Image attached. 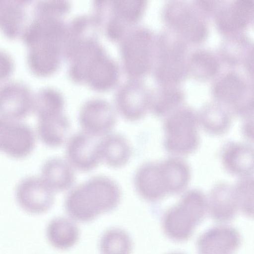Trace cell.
<instances>
[{
  "label": "cell",
  "instance_id": "1",
  "mask_svg": "<svg viewBox=\"0 0 254 254\" xmlns=\"http://www.w3.org/2000/svg\"><path fill=\"white\" fill-rule=\"evenodd\" d=\"M121 191L111 179L95 177L72 190L66 196L65 207L73 220L87 222L119 204Z\"/></svg>",
  "mask_w": 254,
  "mask_h": 254
},
{
  "label": "cell",
  "instance_id": "2",
  "mask_svg": "<svg viewBox=\"0 0 254 254\" xmlns=\"http://www.w3.org/2000/svg\"><path fill=\"white\" fill-rule=\"evenodd\" d=\"M207 210L204 194L196 189L189 190L178 204L164 213L162 221L164 233L174 241H187L204 219Z\"/></svg>",
  "mask_w": 254,
  "mask_h": 254
},
{
  "label": "cell",
  "instance_id": "3",
  "mask_svg": "<svg viewBox=\"0 0 254 254\" xmlns=\"http://www.w3.org/2000/svg\"><path fill=\"white\" fill-rule=\"evenodd\" d=\"M198 120L190 110H181L169 117L164 124V146L169 153L186 155L194 152L199 144Z\"/></svg>",
  "mask_w": 254,
  "mask_h": 254
},
{
  "label": "cell",
  "instance_id": "4",
  "mask_svg": "<svg viewBox=\"0 0 254 254\" xmlns=\"http://www.w3.org/2000/svg\"><path fill=\"white\" fill-rule=\"evenodd\" d=\"M36 144L33 130L19 121L0 116V152L15 159L29 155Z\"/></svg>",
  "mask_w": 254,
  "mask_h": 254
},
{
  "label": "cell",
  "instance_id": "5",
  "mask_svg": "<svg viewBox=\"0 0 254 254\" xmlns=\"http://www.w3.org/2000/svg\"><path fill=\"white\" fill-rule=\"evenodd\" d=\"M15 197L23 210L33 214L47 212L54 202V191L42 178L36 177L22 180L17 186Z\"/></svg>",
  "mask_w": 254,
  "mask_h": 254
},
{
  "label": "cell",
  "instance_id": "6",
  "mask_svg": "<svg viewBox=\"0 0 254 254\" xmlns=\"http://www.w3.org/2000/svg\"><path fill=\"white\" fill-rule=\"evenodd\" d=\"M100 141L87 133H77L69 140L66 154L69 163L82 172L95 168L101 160Z\"/></svg>",
  "mask_w": 254,
  "mask_h": 254
},
{
  "label": "cell",
  "instance_id": "7",
  "mask_svg": "<svg viewBox=\"0 0 254 254\" xmlns=\"http://www.w3.org/2000/svg\"><path fill=\"white\" fill-rule=\"evenodd\" d=\"M240 234L234 228L228 226L213 227L198 239V254H234L240 247Z\"/></svg>",
  "mask_w": 254,
  "mask_h": 254
},
{
  "label": "cell",
  "instance_id": "8",
  "mask_svg": "<svg viewBox=\"0 0 254 254\" xmlns=\"http://www.w3.org/2000/svg\"><path fill=\"white\" fill-rule=\"evenodd\" d=\"M33 98L28 88L22 84L3 85L0 88V116L20 121L33 110Z\"/></svg>",
  "mask_w": 254,
  "mask_h": 254
},
{
  "label": "cell",
  "instance_id": "9",
  "mask_svg": "<svg viewBox=\"0 0 254 254\" xmlns=\"http://www.w3.org/2000/svg\"><path fill=\"white\" fill-rule=\"evenodd\" d=\"M79 120L85 133L94 136L110 131L116 123L115 114L106 102L94 100L86 103L81 109Z\"/></svg>",
  "mask_w": 254,
  "mask_h": 254
},
{
  "label": "cell",
  "instance_id": "10",
  "mask_svg": "<svg viewBox=\"0 0 254 254\" xmlns=\"http://www.w3.org/2000/svg\"><path fill=\"white\" fill-rule=\"evenodd\" d=\"M134 185L140 196L148 201L160 200L169 194L160 162L142 165L136 173Z\"/></svg>",
  "mask_w": 254,
  "mask_h": 254
},
{
  "label": "cell",
  "instance_id": "11",
  "mask_svg": "<svg viewBox=\"0 0 254 254\" xmlns=\"http://www.w3.org/2000/svg\"><path fill=\"white\" fill-rule=\"evenodd\" d=\"M207 205L211 217L221 222L231 221L239 211L234 187L226 183H219L212 188Z\"/></svg>",
  "mask_w": 254,
  "mask_h": 254
},
{
  "label": "cell",
  "instance_id": "12",
  "mask_svg": "<svg viewBox=\"0 0 254 254\" xmlns=\"http://www.w3.org/2000/svg\"><path fill=\"white\" fill-rule=\"evenodd\" d=\"M226 170L232 175L248 177L254 170V149L244 143L232 142L226 145L221 153Z\"/></svg>",
  "mask_w": 254,
  "mask_h": 254
},
{
  "label": "cell",
  "instance_id": "13",
  "mask_svg": "<svg viewBox=\"0 0 254 254\" xmlns=\"http://www.w3.org/2000/svg\"><path fill=\"white\" fill-rule=\"evenodd\" d=\"M41 175V178L54 191L67 190L75 180L70 164L59 158L46 161L42 166Z\"/></svg>",
  "mask_w": 254,
  "mask_h": 254
},
{
  "label": "cell",
  "instance_id": "14",
  "mask_svg": "<svg viewBox=\"0 0 254 254\" xmlns=\"http://www.w3.org/2000/svg\"><path fill=\"white\" fill-rule=\"evenodd\" d=\"M101 159L114 168L124 166L128 161L131 149L128 141L121 135H107L100 141Z\"/></svg>",
  "mask_w": 254,
  "mask_h": 254
},
{
  "label": "cell",
  "instance_id": "15",
  "mask_svg": "<svg viewBox=\"0 0 254 254\" xmlns=\"http://www.w3.org/2000/svg\"><path fill=\"white\" fill-rule=\"evenodd\" d=\"M46 236L52 246L64 250L75 245L79 239V231L71 220L57 217L52 219L48 224Z\"/></svg>",
  "mask_w": 254,
  "mask_h": 254
},
{
  "label": "cell",
  "instance_id": "16",
  "mask_svg": "<svg viewBox=\"0 0 254 254\" xmlns=\"http://www.w3.org/2000/svg\"><path fill=\"white\" fill-rule=\"evenodd\" d=\"M102 51L96 54L87 63L84 72L96 88L106 89L113 85L118 77V70L112 61L101 55Z\"/></svg>",
  "mask_w": 254,
  "mask_h": 254
},
{
  "label": "cell",
  "instance_id": "17",
  "mask_svg": "<svg viewBox=\"0 0 254 254\" xmlns=\"http://www.w3.org/2000/svg\"><path fill=\"white\" fill-rule=\"evenodd\" d=\"M69 129V123L62 113L39 120L37 134L40 140L51 147L64 143Z\"/></svg>",
  "mask_w": 254,
  "mask_h": 254
},
{
  "label": "cell",
  "instance_id": "18",
  "mask_svg": "<svg viewBox=\"0 0 254 254\" xmlns=\"http://www.w3.org/2000/svg\"><path fill=\"white\" fill-rule=\"evenodd\" d=\"M160 162L169 194H178L183 191L190 178V169L187 163L177 157L169 158Z\"/></svg>",
  "mask_w": 254,
  "mask_h": 254
},
{
  "label": "cell",
  "instance_id": "19",
  "mask_svg": "<svg viewBox=\"0 0 254 254\" xmlns=\"http://www.w3.org/2000/svg\"><path fill=\"white\" fill-rule=\"evenodd\" d=\"M25 1H0V27L10 38L21 32L25 19Z\"/></svg>",
  "mask_w": 254,
  "mask_h": 254
},
{
  "label": "cell",
  "instance_id": "20",
  "mask_svg": "<svg viewBox=\"0 0 254 254\" xmlns=\"http://www.w3.org/2000/svg\"><path fill=\"white\" fill-rule=\"evenodd\" d=\"M124 88L117 97V105L122 116L134 121L140 120L146 114L148 106L146 98L139 93L131 92L130 86Z\"/></svg>",
  "mask_w": 254,
  "mask_h": 254
},
{
  "label": "cell",
  "instance_id": "21",
  "mask_svg": "<svg viewBox=\"0 0 254 254\" xmlns=\"http://www.w3.org/2000/svg\"><path fill=\"white\" fill-rule=\"evenodd\" d=\"M99 249L101 254H130L132 241L125 231L112 228L102 235Z\"/></svg>",
  "mask_w": 254,
  "mask_h": 254
},
{
  "label": "cell",
  "instance_id": "22",
  "mask_svg": "<svg viewBox=\"0 0 254 254\" xmlns=\"http://www.w3.org/2000/svg\"><path fill=\"white\" fill-rule=\"evenodd\" d=\"M63 105L59 93L51 89H43L33 98V111L40 120L62 113Z\"/></svg>",
  "mask_w": 254,
  "mask_h": 254
},
{
  "label": "cell",
  "instance_id": "23",
  "mask_svg": "<svg viewBox=\"0 0 254 254\" xmlns=\"http://www.w3.org/2000/svg\"><path fill=\"white\" fill-rule=\"evenodd\" d=\"M200 124L207 133L220 135L229 129L231 122L230 115L225 111L216 107L205 108L202 112Z\"/></svg>",
  "mask_w": 254,
  "mask_h": 254
},
{
  "label": "cell",
  "instance_id": "24",
  "mask_svg": "<svg viewBox=\"0 0 254 254\" xmlns=\"http://www.w3.org/2000/svg\"><path fill=\"white\" fill-rule=\"evenodd\" d=\"M239 208L243 214L249 217L254 215V179L244 177L234 187Z\"/></svg>",
  "mask_w": 254,
  "mask_h": 254
},
{
  "label": "cell",
  "instance_id": "25",
  "mask_svg": "<svg viewBox=\"0 0 254 254\" xmlns=\"http://www.w3.org/2000/svg\"><path fill=\"white\" fill-rule=\"evenodd\" d=\"M12 67L10 58L5 53L0 51V80H3L9 75Z\"/></svg>",
  "mask_w": 254,
  "mask_h": 254
},
{
  "label": "cell",
  "instance_id": "26",
  "mask_svg": "<svg viewBox=\"0 0 254 254\" xmlns=\"http://www.w3.org/2000/svg\"><path fill=\"white\" fill-rule=\"evenodd\" d=\"M254 123L253 119H248L243 123L242 127V133L246 138L251 141L254 138Z\"/></svg>",
  "mask_w": 254,
  "mask_h": 254
},
{
  "label": "cell",
  "instance_id": "27",
  "mask_svg": "<svg viewBox=\"0 0 254 254\" xmlns=\"http://www.w3.org/2000/svg\"><path fill=\"white\" fill-rule=\"evenodd\" d=\"M169 254H184L180 253H171Z\"/></svg>",
  "mask_w": 254,
  "mask_h": 254
}]
</instances>
